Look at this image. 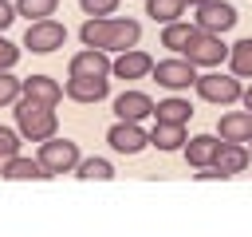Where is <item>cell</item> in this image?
Wrapping results in <instances>:
<instances>
[{
    "instance_id": "cell-1",
    "label": "cell",
    "mask_w": 252,
    "mask_h": 237,
    "mask_svg": "<svg viewBox=\"0 0 252 237\" xmlns=\"http://www.w3.org/2000/svg\"><path fill=\"white\" fill-rule=\"evenodd\" d=\"M138 36L142 24L126 16H87V24L79 28L83 47H102V51H126L138 43Z\"/></svg>"
},
{
    "instance_id": "cell-2",
    "label": "cell",
    "mask_w": 252,
    "mask_h": 237,
    "mask_svg": "<svg viewBox=\"0 0 252 237\" xmlns=\"http://www.w3.org/2000/svg\"><path fill=\"white\" fill-rule=\"evenodd\" d=\"M16 130L28 138V142H43L59 130V118H55V107L47 103H35L32 95H20L16 99Z\"/></svg>"
},
{
    "instance_id": "cell-3",
    "label": "cell",
    "mask_w": 252,
    "mask_h": 237,
    "mask_svg": "<svg viewBox=\"0 0 252 237\" xmlns=\"http://www.w3.org/2000/svg\"><path fill=\"white\" fill-rule=\"evenodd\" d=\"M39 162L47 166V174H51V178H55V174H71V170L79 166V146H75L71 138L51 134V138H43V142H39Z\"/></svg>"
},
{
    "instance_id": "cell-4",
    "label": "cell",
    "mask_w": 252,
    "mask_h": 237,
    "mask_svg": "<svg viewBox=\"0 0 252 237\" xmlns=\"http://www.w3.org/2000/svg\"><path fill=\"white\" fill-rule=\"evenodd\" d=\"M63 40H67V28H63L59 20H51V16L32 20V24H28V32H24V47H32V51H39V55H47V51L63 47Z\"/></svg>"
},
{
    "instance_id": "cell-5",
    "label": "cell",
    "mask_w": 252,
    "mask_h": 237,
    "mask_svg": "<svg viewBox=\"0 0 252 237\" xmlns=\"http://www.w3.org/2000/svg\"><path fill=\"white\" fill-rule=\"evenodd\" d=\"M189 63H197V67H217L224 55H228V47L220 43V36L217 32H201L197 28V36L185 43V51H181Z\"/></svg>"
},
{
    "instance_id": "cell-6",
    "label": "cell",
    "mask_w": 252,
    "mask_h": 237,
    "mask_svg": "<svg viewBox=\"0 0 252 237\" xmlns=\"http://www.w3.org/2000/svg\"><path fill=\"white\" fill-rule=\"evenodd\" d=\"M197 95L201 99H209V103H236L244 91H240V75H217V71H209V75H197Z\"/></svg>"
},
{
    "instance_id": "cell-7",
    "label": "cell",
    "mask_w": 252,
    "mask_h": 237,
    "mask_svg": "<svg viewBox=\"0 0 252 237\" xmlns=\"http://www.w3.org/2000/svg\"><path fill=\"white\" fill-rule=\"evenodd\" d=\"M193 24H197L201 32H217V36H220V32H228V28L236 24V8L224 4V0H201Z\"/></svg>"
},
{
    "instance_id": "cell-8",
    "label": "cell",
    "mask_w": 252,
    "mask_h": 237,
    "mask_svg": "<svg viewBox=\"0 0 252 237\" xmlns=\"http://www.w3.org/2000/svg\"><path fill=\"white\" fill-rule=\"evenodd\" d=\"M106 142H110L118 154H138V150H146V146H150V134H146L138 122H130V118H118V122L106 130Z\"/></svg>"
},
{
    "instance_id": "cell-9",
    "label": "cell",
    "mask_w": 252,
    "mask_h": 237,
    "mask_svg": "<svg viewBox=\"0 0 252 237\" xmlns=\"http://www.w3.org/2000/svg\"><path fill=\"white\" fill-rule=\"evenodd\" d=\"M197 63H189L185 55L181 59H161V63H154V79L161 83V87H169V91H181V87H189V83H197V71H193Z\"/></svg>"
},
{
    "instance_id": "cell-10",
    "label": "cell",
    "mask_w": 252,
    "mask_h": 237,
    "mask_svg": "<svg viewBox=\"0 0 252 237\" xmlns=\"http://www.w3.org/2000/svg\"><path fill=\"white\" fill-rule=\"evenodd\" d=\"M63 91H67V99H75V103H98V99H106L110 79H106V75H71Z\"/></svg>"
},
{
    "instance_id": "cell-11",
    "label": "cell",
    "mask_w": 252,
    "mask_h": 237,
    "mask_svg": "<svg viewBox=\"0 0 252 237\" xmlns=\"http://www.w3.org/2000/svg\"><path fill=\"white\" fill-rule=\"evenodd\" d=\"M110 71L114 63L106 59L102 47H83L79 55H71V67H67V75H110Z\"/></svg>"
},
{
    "instance_id": "cell-12",
    "label": "cell",
    "mask_w": 252,
    "mask_h": 237,
    "mask_svg": "<svg viewBox=\"0 0 252 237\" xmlns=\"http://www.w3.org/2000/svg\"><path fill=\"white\" fill-rule=\"evenodd\" d=\"M154 99L146 95V91H122L118 99H114V115L118 118H130V122H142L146 115H154Z\"/></svg>"
},
{
    "instance_id": "cell-13",
    "label": "cell",
    "mask_w": 252,
    "mask_h": 237,
    "mask_svg": "<svg viewBox=\"0 0 252 237\" xmlns=\"http://www.w3.org/2000/svg\"><path fill=\"white\" fill-rule=\"evenodd\" d=\"M150 71H154V59H150L146 51H138V47H126V51H118L110 75H118V79H142V75H150Z\"/></svg>"
},
{
    "instance_id": "cell-14",
    "label": "cell",
    "mask_w": 252,
    "mask_h": 237,
    "mask_svg": "<svg viewBox=\"0 0 252 237\" xmlns=\"http://www.w3.org/2000/svg\"><path fill=\"white\" fill-rule=\"evenodd\" d=\"M220 142H224V138H217V134H197V138H189V142H185V158H189V166H197V170L213 166L217 154H220Z\"/></svg>"
},
{
    "instance_id": "cell-15",
    "label": "cell",
    "mask_w": 252,
    "mask_h": 237,
    "mask_svg": "<svg viewBox=\"0 0 252 237\" xmlns=\"http://www.w3.org/2000/svg\"><path fill=\"white\" fill-rule=\"evenodd\" d=\"M248 162H252V150H248L244 142H228V138H224V142H220V154H217L213 166H217L224 178H232V174H240Z\"/></svg>"
},
{
    "instance_id": "cell-16",
    "label": "cell",
    "mask_w": 252,
    "mask_h": 237,
    "mask_svg": "<svg viewBox=\"0 0 252 237\" xmlns=\"http://www.w3.org/2000/svg\"><path fill=\"white\" fill-rule=\"evenodd\" d=\"M0 178H8V182H43V178H51V174H47V166L39 162V154H35V158L16 154V158L4 166V174H0Z\"/></svg>"
},
{
    "instance_id": "cell-17",
    "label": "cell",
    "mask_w": 252,
    "mask_h": 237,
    "mask_svg": "<svg viewBox=\"0 0 252 237\" xmlns=\"http://www.w3.org/2000/svg\"><path fill=\"white\" fill-rule=\"evenodd\" d=\"M220 138L228 142H252V111H228L220 115Z\"/></svg>"
},
{
    "instance_id": "cell-18",
    "label": "cell",
    "mask_w": 252,
    "mask_h": 237,
    "mask_svg": "<svg viewBox=\"0 0 252 237\" xmlns=\"http://www.w3.org/2000/svg\"><path fill=\"white\" fill-rule=\"evenodd\" d=\"M24 95H32L35 103H47V107H55V103L63 99V87H59L51 75H28V79H24Z\"/></svg>"
},
{
    "instance_id": "cell-19",
    "label": "cell",
    "mask_w": 252,
    "mask_h": 237,
    "mask_svg": "<svg viewBox=\"0 0 252 237\" xmlns=\"http://www.w3.org/2000/svg\"><path fill=\"white\" fill-rule=\"evenodd\" d=\"M150 146H158V150H177V146H185V122H154V130H150Z\"/></svg>"
},
{
    "instance_id": "cell-20",
    "label": "cell",
    "mask_w": 252,
    "mask_h": 237,
    "mask_svg": "<svg viewBox=\"0 0 252 237\" xmlns=\"http://www.w3.org/2000/svg\"><path fill=\"white\" fill-rule=\"evenodd\" d=\"M197 36V24H185V20H173V24H165V32H161V47H173V51H185V43Z\"/></svg>"
},
{
    "instance_id": "cell-21",
    "label": "cell",
    "mask_w": 252,
    "mask_h": 237,
    "mask_svg": "<svg viewBox=\"0 0 252 237\" xmlns=\"http://www.w3.org/2000/svg\"><path fill=\"white\" fill-rule=\"evenodd\" d=\"M189 115H193L189 99H161L154 107V118H161V122H189Z\"/></svg>"
},
{
    "instance_id": "cell-22",
    "label": "cell",
    "mask_w": 252,
    "mask_h": 237,
    "mask_svg": "<svg viewBox=\"0 0 252 237\" xmlns=\"http://www.w3.org/2000/svg\"><path fill=\"white\" fill-rule=\"evenodd\" d=\"M228 63H232V75H252V36L228 47Z\"/></svg>"
},
{
    "instance_id": "cell-23",
    "label": "cell",
    "mask_w": 252,
    "mask_h": 237,
    "mask_svg": "<svg viewBox=\"0 0 252 237\" xmlns=\"http://www.w3.org/2000/svg\"><path fill=\"white\" fill-rule=\"evenodd\" d=\"M146 12L161 24H173V20L185 16V0H146Z\"/></svg>"
},
{
    "instance_id": "cell-24",
    "label": "cell",
    "mask_w": 252,
    "mask_h": 237,
    "mask_svg": "<svg viewBox=\"0 0 252 237\" xmlns=\"http://www.w3.org/2000/svg\"><path fill=\"white\" fill-rule=\"evenodd\" d=\"M75 174L79 178H98V182H106V178H114V166L106 162V158H79V166H75Z\"/></svg>"
},
{
    "instance_id": "cell-25",
    "label": "cell",
    "mask_w": 252,
    "mask_h": 237,
    "mask_svg": "<svg viewBox=\"0 0 252 237\" xmlns=\"http://www.w3.org/2000/svg\"><path fill=\"white\" fill-rule=\"evenodd\" d=\"M24 95V79H16L8 67L0 71V107H16V99Z\"/></svg>"
},
{
    "instance_id": "cell-26",
    "label": "cell",
    "mask_w": 252,
    "mask_h": 237,
    "mask_svg": "<svg viewBox=\"0 0 252 237\" xmlns=\"http://www.w3.org/2000/svg\"><path fill=\"white\" fill-rule=\"evenodd\" d=\"M55 8H59V0H16V12L20 16H35V20L55 16Z\"/></svg>"
},
{
    "instance_id": "cell-27",
    "label": "cell",
    "mask_w": 252,
    "mask_h": 237,
    "mask_svg": "<svg viewBox=\"0 0 252 237\" xmlns=\"http://www.w3.org/2000/svg\"><path fill=\"white\" fill-rule=\"evenodd\" d=\"M79 4L87 16H114V8H118V0H79Z\"/></svg>"
},
{
    "instance_id": "cell-28",
    "label": "cell",
    "mask_w": 252,
    "mask_h": 237,
    "mask_svg": "<svg viewBox=\"0 0 252 237\" xmlns=\"http://www.w3.org/2000/svg\"><path fill=\"white\" fill-rule=\"evenodd\" d=\"M20 130H12V126H0V150L4 154H20Z\"/></svg>"
},
{
    "instance_id": "cell-29",
    "label": "cell",
    "mask_w": 252,
    "mask_h": 237,
    "mask_svg": "<svg viewBox=\"0 0 252 237\" xmlns=\"http://www.w3.org/2000/svg\"><path fill=\"white\" fill-rule=\"evenodd\" d=\"M16 59H20V47H16L12 40H4V36H0V71H4V67H12Z\"/></svg>"
},
{
    "instance_id": "cell-30",
    "label": "cell",
    "mask_w": 252,
    "mask_h": 237,
    "mask_svg": "<svg viewBox=\"0 0 252 237\" xmlns=\"http://www.w3.org/2000/svg\"><path fill=\"white\" fill-rule=\"evenodd\" d=\"M12 20H16V8H12L8 0H0V32H4V28L12 24Z\"/></svg>"
},
{
    "instance_id": "cell-31",
    "label": "cell",
    "mask_w": 252,
    "mask_h": 237,
    "mask_svg": "<svg viewBox=\"0 0 252 237\" xmlns=\"http://www.w3.org/2000/svg\"><path fill=\"white\" fill-rule=\"evenodd\" d=\"M240 99H244V107H248V111H252V87H248V91H244V95H240Z\"/></svg>"
},
{
    "instance_id": "cell-32",
    "label": "cell",
    "mask_w": 252,
    "mask_h": 237,
    "mask_svg": "<svg viewBox=\"0 0 252 237\" xmlns=\"http://www.w3.org/2000/svg\"><path fill=\"white\" fill-rule=\"evenodd\" d=\"M185 4H193V8H197V4H201V0H185Z\"/></svg>"
}]
</instances>
